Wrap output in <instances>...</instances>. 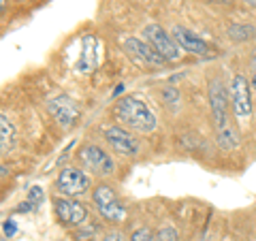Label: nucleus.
Returning a JSON list of instances; mask_svg holds the SVG:
<instances>
[{
    "label": "nucleus",
    "instance_id": "15",
    "mask_svg": "<svg viewBox=\"0 0 256 241\" xmlns=\"http://www.w3.org/2000/svg\"><path fill=\"white\" fill-rule=\"evenodd\" d=\"M154 241H178V232H175L171 226H164L156 232Z\"/></svg>",
    "mask_w": 256,
    "mask_h": 241
},
{
    "label": "nucleus",
    "instance_id": "19",
    "mask_svg": "<svg viewBox=\"0 0 256 241\" xmlns=\"http://www.w3.org/2000/svg\"><path fill=\"white\" fill-rule=\"evenodd\" d=\"M15 230H18L15 222H13V220H6V222H4V235H6V237H13Z\"/></svg>",
    "mask_w": 256,
    "mask_h": 241
},
{
    "label": "nucleus",
    "instance_id": "22",
    "mask_svg": "<svg viewBox=\"0 0 256 241\" xmlns=\"http://www.w3.org/2000/svg\"><path fill=\"white\" fill-rule=\"evenodd\" d=\"M30 210H32V203H30V200H28V203H22V205L18 207V212H22V214H24V212H30Z\"/></svg>",
    "mask_w": 256,
    "mask_h": 241
},
{
    "label": "nucleus",
    "instance_id": "20",
    "mask_svg": "<svg viewBox=\"0 0 256 241\" xmlns=\"http://www.w3.org/2000/svg\"><path fill=\"white\" fill-rule=\"evenodd\" d=\"M250 86H252V90L256 92V52L252 56V75H250Z\"/></svg>",
    "mask_w": 256,
    "mask_h": 241
},
{
    "label": "nucleus",
    "instance_id": "17",
    "mask_svg": "<svg viewBox=\"0 0 256 241\" xmlns=\"http://www.w3.org/2000/svg\"><path fill=\"white\" fill-rule=\"evenodd\" d=\"M130 241H154V235L150 228H137L130 235Z\"/></svg>",
    "mask_w": 256,
    "mask_h": 241
},
{
    "label": "nucleus",
    "instance_id": "7",
    "mask_svg": "<svg viewBox=\"0 0 256 241\" xmlns=\"http://www.w3.org/2000/svg\"><path fill=\"white\" fill-rule=\"evenodd\" d=\"M79 160L96 175H111L116 168L111 156L96 143H86V146L79 148Z\"/></svg>",
    "mask_w": 256,
    "mask_h": 241
},
{
    "label": "nucleus",
    "instance_id": "1",
    "mask_svg": "<svg viewBox=\"0 0 256 241\" xmlns=\"http://www.w3.org/2000/svg\"><path fill=\"white\" fill-rule=\"evenodd\" d=\"M210 105H212V116H214V130H216V141L224 152H230L237 146V130L228 116V98L224 92V86L220 79H214L210 84Z\"/></svg>",
    "mask_w": 256,
    "mask_h": 241
},
{
    "label": "nucleus",
    "instance_id": "4",
    "mask_svg": "<svg viewBox=\"0 0 256 241\" xmlns=\"http://www.w3.org/2000/svg\"><path fill=\"white\" fill-rule=\"evenodd\" d=\"M94 205L107 222H124L126 220V207L122 205V200L118 198L116 190L111 186L94 188Z\"/></svg>",
    "mask_w": 256,
    "mask_h": 241
},
{
    "label": "nucleus",
    "instance_id": "25",
    "mask_svg": "<svg viewBox=\"0 0 256 241\" xmlns=\"http://www.w3.org/2000/svg\"><path fill=\"white\" fill-rule=\"evenodd\" d=\"M220 2H226V0H220Z\"/></svg>",
    "mask_w": 256,
    "mask_h": 241
},
{
    "label": "nucleus",
    "instance_id": "21",
    "mask_svg": "<svg viewBox=\"0 0 256 241\" xmlns=\"http://www.w3.org/2000/svg\"><path fill=\"white\" fill-rule=\"evenodd\" d=\"M102 241H126V237L122 235V232H109V235Z\"/></svg>",
    "mask_w": 256,
    "mask_h": 241
},
{
    "label": "nucleus",
    "instance_id": "23",
    "mask_svg": "<svg viewBox=\"0 0 256 241\" xmlns=\"http://www.w3.org/2000/svg\"><path fill=\"white\" fill-rule=\"evenodd\" d=\"M248 4H252V6H256V0H246Z\"/></svg>",
    "mask_w": 256,
    "mask_h": 241
},
{
    "label": "nucleus",
    "instance_id": "8",
    "mask_svg": "<svg viewBox=\"0 0 256 241\" xmlns=\"http://www.w3.org/2000/svg\"><path fill=\"white\" fill-rule=\"evenodd\" d=\"M54 207H56V214H58V218L68 224V226H79L86 218H88V212L86 207L79 203L77 198H68V196H56L54 198Z\"/></svg>",
    "mask_w": 256,
    "mask_h": 241
},
{
    "label": "nucleus",
    "instance_id": "18",
    "mask_svg": "<svg viewBox=\"0 0 256 241\" xmlns=\"http://www.w3.org/2000/svg\"><path fill=\"white\" fill-rule=\"evenodd\" d=\"M43 200V192H41V188H32L30 190V203H41Z\"/></svg>",
    "mask_w": 256,
    "mask_h": 241
},
{
    "label": "nucleus",
    "instance_id": "5",
    "mask_svg": "<svg viewBox=\"0 0 256 241\" xmlns=\"http://www.w3.org/2000/svg\"><path fill=\"white\" fill-rule=\"evenodd\" d=\"M90 178L79 171L75 166H66L58 173V180H56V188L60 190V194L68 196V198H75V196H82L90 190Z\"/></svg>",
    "mask_w": 256,
    "mask_h": 241
},
{
    "label": "nucleus",
    "instance_id": "6",
    "mask_svg": "<svg viewBox=\"0 0 256 241\" xmlns=\"http://www.w3.org/2000/svg\"><path fill=\"white\" fill-rule=\"evenodd\" d=\"M230 105L237 118L246 120L252 116V86L242 73H237L230 82Z\"/></svg>",
    "mask_w": 256,
    "mask_h": 241
},
{
    "label": "nucleus",
    "instance_id": "14",
    "mask_svg": "<svg viewBox=\"0 0 256 241\" xmlns=\"http://www.w3.org/2000/svg\"><path fill=\"white\" fill-rule=\"evenodd\" d=\"M228 36L235 38V41L254 38V36H256V28H254V26H230V28H228Z\"/></svg>",
    "mask_w": 256,
    "mask_h": 241
},
{
    "label": "nucleus",
    "instance_id": "2",
    "mask_svg": "<svg viewBox=\"0 0 256 241\" xmlns=\"http://www.w3.org/2000/svg\"><path fill=\"white\" fill-rule=\"evenodd\" d=\"M118 120L139 132H152L156 128L154 111L143 100L134 98V96H126V98L118 102Z\"/></svg>",
    "mask_w": 256,
    "mask_h": 241
},
{
    "label": "nucleus",
    "instance_id": "3",
    "mask_svg": "<svg viewBox=\"0 0 256 241\" xmlns=\"http://www.w3.org/2000/svg\"><path fill=\"white\" fill-rule=\"evenodd\" d=\"M143 36H146V41L154 47V50L162 56L166 62H175L182 58V47L175 43L173 34H169L162 26H158V24H150V26L143 28Z\"/></svg>",
    "mask_w": 256,
    "mask_h": 241
},
{
    "label": "nucleus",
    "instance_id": "12",
    "mask_svg": "<svg viewBox=\"0 0 256 241\" xmlns=\"http://www.w3.org/2000/svg\"><path fill=\"white\" fill-rule=\"evenodd\" d=\"M122 45L128 50V54H134L139 60H143V62H148V64H164L166 60L160 56L154 47H152L150 43H146V41H139V38H134V36H128V38H124L122 41Z\"/></svg>",
    "mask_w": 256,
    "mask_h": 241
},
{
    "label": "nucleus",
    "instance_id": "16",
    "mask_svg": "<svg viewBox=\"0 0 256 241\" xmlns=\"http://www.w3.org/2000/svg\"><path fill=\"white\" fill-rule=\"evenodd\" d=\"M162 98L166 100V105H169V107H175L180 102V94L175 92V88L169 86V88H164V90H162Z\"/></svg>",
    "mask_w": 256,
    "mask_h": 241
},
{
    "label": "nucleus",
    "instance_id": "13",
    "mask_svg": "<svg viewBox=\"0 0 256 241\" xmlns=\"http://www.w3.org/2000/svg\"><path fill=\"white\" fill-rule=\"evenodd\" d=\"M15 143V126L6 114L0 116V150H2V154H6Z\"/></svg>",
    "mask_w": 256,
    "mask_h": 241
},
{
    "label": "nucleus",
    "instance_id": "11",
    "mask_svg": "<svg viewBox=\"0 0 256 241\" xmlns=\"http://www.w3.org/2000/svg\"><path fill=\"white\" fill-rule=\"evenodd\" d=\"M173 38L175 43H178L182 50H186L190 54H196V56H205L210 54V45H207L201 36L196 34V32H192L184 26H175L173 28Z\"/></svg>",
    "mask_w": 256,
    "mask_h": 241
},
{
    "label": "nucleus",
    "instance_id": "24",
    "mask_svg": "<svg viewBox=\"0 0 256 241\" xmlns=\"http://www.w3.org/2000/svg\"><path fill=\"white\" fill-rule=\"evenodd\" d=\"M203 241H210V239H207V237H205V239H203Z\"/></svg>",
    "mask_w": 256,
    "mask_h": 241
},
{
    "label": "nucleus",
    "instance_id": "10",
    "mask_svg": "<svg viewBox=\"0 0 256 241\" xmlns=\"http://www.w3.org/2000/svg\"><path fill=\"white\" fill-rule=\"evenodd\" d=\"M47 111L52 114L56 122H60L62 126H70L79 118V107L75 105V100H70L68 96H58L47 102Z\"/></svg>",
    "mask_w": 256,
    "mask_h": 241
},
{
    "label": "nucleus",
    "instance_id": "9",
    "mask_svg": "<svg viewBox=\"0 0 256 241\" xmlns=\"http://www.w3.org/2000/svg\"><path fill=\"white\" fill-rule=\"evenodd\" d=\"M105 139L111 148H114L118 154L122 156H134L139 152V141L134 139L132 134H128L124 128L120 126H111L105 130Z\"/></svg>",
    "mask_w": 256,
    "mask_h": 241
}]
</instances>
